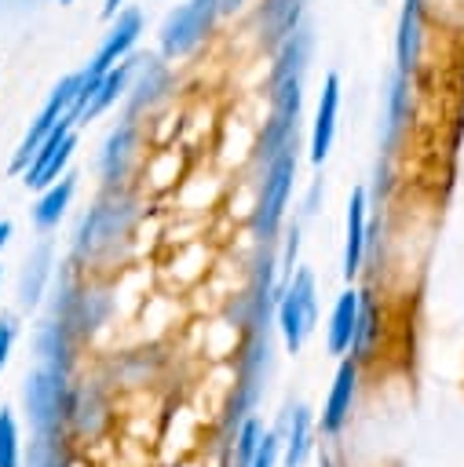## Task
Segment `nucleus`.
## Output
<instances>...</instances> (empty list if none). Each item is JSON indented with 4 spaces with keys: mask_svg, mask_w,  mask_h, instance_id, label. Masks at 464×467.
<instances>
[{
    "mask_svg": "<svg viewBox=\"0 0 464 467\" xmlns=\"http://www.w3.org/2000/svg\"><path fill=\"white\" fill-rule=\"evenodd\" d=\"M296 150H281L278 157L256 164L259 179H256V197H252V234L259 244H274L281 226H285V212H289V197H292V179H296Z\"/></svg>",
    "mask_w": 464,
    "mask_h": 467,
    "instance_id": "obj_1",
    "label": "nucleus"
},
{
    "mask_svg": "<svg viewBox=\"0 0 464 467\" xmlns=\"http://www.w3.org/2000/svg\"><path fill=\"white\" fill-rule=\"evenodd\" d=\"M135 219H139V201H135V193H128L124 186L106 190V197L88 208V215L80 219V226H77V234H73L77 255H80V259H91V255H102L106 248H113L117 241H128Z\"/></svg>",
    "mask_w": 464,
    "mask_h": 467,
    "instance_id": "obj_2",
    "label": "nucleus"
},
{
    "mask_svg": "<svg viewBox=\"0 0 464 467\" xmlns=\"http://www.w3.org/2000/svg\"><path fill=\"white\" fill-rule=\"evenodd\" d=\"M223 11L219 0H183L175 4L161 29H157V55L164 62H183L190 55H197L205 47V40L216 33Z\"/></svg>",
    "mask_w": 464,
    "mask_h": 467,
    "instance_id": "obj_3",
    "label": "nucleus"
},
{
    "mask_svg": "<svg viewBox=\"0 0 464 467\" xmlns=\"http://www.w3.org/2000/svg\"><path fill=\"white\" fill-rule=\"evenodd\" d=\"M274 321H278V336H281L289 354H300L303 343L314 336V325H318V285H314V274L307 266L292 270L281 281L278 299H274Z\"/></svg>",
    "mask_w": 464,
    "mask_h": 467,
    "instance_id": "obj_4",
    "label": "nucleus"
},
{
    "mask_svg": "<svg viewBox=\"0 0 464 467\" xmlns=\"http://www.w3.org/2000/svg\"><path fill=\"white\" fill-rule=\"evenodd\" d=\"M22 405L33 434H62L69 416V372L40 361L22 379Z\"/></svg>",
    "mask_w": 464,
    "mask_h": 467,
    "instance_id": "obj_5",
    "label": "nucleus"
},
{
    "mask_svg": "<svg viewBox=\"0 0 464 467\" xmlns=\"http://www.w3.org/2000/svg\"><path fill=\"white\" fill-rule=\"evenodd\" d=\"M73 150H77V117L66 113V117L47 131V139L37 146L33 161H29L26 171H22V182H26L29 190L51 186L58 175H66V164H69Z\"/></svg>",
    "mask_w": 464,
    "mask_h": 467,
    "instance_id": "obj_6",
    "label": "nucleus"
},
{
    "mask_svg": "<svg viewBox=\"0 0 464 467\" xmlns=\"http://www.w3.org/2000/svg\"><path fill=\"white\" fill-rule=\"evenodd\" d=\"M77 88H80V69L77 73H69V77H62L55 88H51V95H47V102L40 106V113L33 117V124H29V131L22 135V142H18V150H15V157H11V171L18 175V171H26V164L33 161V153H37V146L47 139V131L66 117V113H73V102H77Z\"/></svg>",
    "mask_w": 464,
    "mask_h": 467,
    "instance_id": "obj_7",
    "label": "nucleus"
},
{
    "mask_svg": "<svg viewBox=\"0 0 464 467\" xmlns=\"http://www.w3.org/2000/svg\"><path fill=\"white\" fill-rule=\"evenodd\" d=\"M139 161H142V128H139V120L124 117L121 124L110 128V135L102 142V153H99V175H102L106 190L128 186Z\"/></svg>",
    "mask_w": 464,
    "mask_h": 467,
    "instance_id": "obj_8",
    "label": "nucleus"
},
{
    "mask_svg": "<svg viewBox=\"0 0 464 467\" xmlns=\"http://www.w3.org/2000/svg\"><path fill=\"white\" fill-rule=\"evenodd\" d=\"M168 95H172V62H164L161 55H146V58H139V66L132 73V84L124 91V117L142 120Z\"/></svg>",
    "mask_w": 464,
    "mask_h": 467,
    "instance_id": "obj_9",
    "label": "nucleus"
},
{
    "mask_svg": "<svg viewBox=\"0 0 464 467\" xmlns=\"http://www.w3.org/2000/svg\"><path fill=\"white\" fill-rule=\"evenodd\" d=\"M139 36H142V11H139V7H121V11L113 15V26L106 29L99 51H95L91 62L80 69V77L95 84L110 66H117L121 58H128V55L135 51Z\"/></svg>",
    "mask_w": 464,
    "mask_h": 467,
    "instance_id": "obj_10",
    "label": "nucleus"
},
{
    "mask_svg": "<svg viewBox=\"0 0 464 467\" xmlns=\"http://www.w3.org/2000/svg\"><path fill=\"white\" fill-rule=\"evenodd\" d=\"M427 40V0H402L398 29H395V69L417 77Z\"/></svg>",
    "mask_w": 464,
    "mask_h": 467,
    "instance_id": "obj_11",
    "label": "nucleus"
},
{
    "mask_svg": "<svg viewBox=\"0 0 464 467\" xmlns=\"http://www.w3.org/2000/svg\"><path fill=\"white\" fill-rule=\"evenodd\" d=\"M358 376H362V361L354 358H343L336 365V376L329 383V394H325V405H322V434H340L351 420V409H354V398H358Z\"/></svg>",
    "mask_w": 464,
    "mask_h": 467,
    "instance_id": "obj_12",
    "label": "nucleus"
},
{
    "mask_svg": "<svg viewBox=\"0 0 464 467\" xmlns=\"http://www.w3.org/2000/svg\"><path fill=\"white\" fill-rule=\"evenodd\" d=\"M409 117H413V77L395 69L387 80V95H384V124H380L384 153H395V146L402 142L409 128Z\"/></svg>",
    "mask_w": 464,
    "mask_h": 467,
    "instance_id": "obj_13",
    "label": "nucleus"
},
{
    "mask_svg": "<svg viewBox=\"0 0 464 467\" xmlns=\"http://www.w3.org/2000/svg\"><path fill=\"white\" fill-rule=\"evenodd\" d=\"M336 117H340V77L336 73H325L322 95H318V106H314V120H311V164L314 168H322L325 157H329V150H332Z\"/></svg>",
    "mask_w": 464,
    "mask_h": 467,
    "instance_id": "obj_14",
    "label": "nucleus"
},
{
    "mask_svg": "<svg viewBox=\"0 0 464 467\" xmlns=\"http://www.w3.org/2000/svg\"><path fill=\"white\" fill-rule=\"evenodd\" d=\"M365 212H369V197H365V186H354L351 197H347V219H343V277H358L362 270V259H365V244H369V223H365Z\"/></svg>",
    "mask_w": 464,
    "mask_h": 467,
    "instance_id": "obj_15",
    "label": "nucleus"
},
{
    "mask_svg": "<svg viewBox=\"0 0 464 467\" xmlns=\"http://www.w3.org/2000/svg\"><path fill=\"white\" fill-rule=\"evenodd\" d=\"M139 58L142 55H128V58H121L117 66H110L95 84H91V99H88V106L80 109V117H77V124H88V120H95L99 113H106L117 99H124V91H128V84H132V73H135V66H139Z\"/></svg>",
    "mask_w": 464,
    "mask_h": 467,
    "instance_id": "obj_16",
    "label": "nucleus"
},
{
    "mask_svg": "<svg viewBox=\"0 0 464 467\" xmlns=\"http://www.w3.org/2000/svg\"><path fill=\"white\" fill-rule=\"evenodd\" d=\"M278 438H281V452H285V467H300L311 452V438H314V420H311V409L303 401H289L285 412H281V423L274 427Z\"/></svg>",
    "mask_w": 464,
    "mask_h": 467,
    "instance_id": "obj_17",
    "label": "nucleus"
},
{
    "mask_svg": "<svg viewBox=\"0 0 464 467\" xmlns=\"http://www.w3.org/2000/svg\"><path fill=\"white\" fill-rule=\"evenodd\" d=\"M51 270H55V248H51V241H40L26 255L22 274H18V306L22 310H37V303L44 299V288L51 281Z\"/></svg>",
    "mask_w": 464,
    "mask_h": 467,
    "instance_id": "obj_18",
    "label": "nucleus"
},
{
    "mask_svg": "<svg viewBox=\"0 0 464 467\" xmlns=\"http://www.w3.org/2000/svg\"><path fill=\"white\" fill-rule=\"evenodd\" d=\"M307 15V0H259L256 4V26L267 33V44L274 47L281 36H289Z\"/></svg>",
    "mask_w": 464,
    "mask_h": 467,
    "instance_id": "obj_19",
    "label": "nucleus"
},
{
    "mask_svg": "<svg viewBox=\"0 0 464 467\" xmlns=\"http://www.w3.org/2000/svg\"><path fill=\"white\" fill-rule=\"evenodd\" d=\"M354 317H358V288H343L332 303L329 314V328H325V347L329 354L343 358L351 350V336H354Z\"/></svg>",
    "mask_w": 464,
    "mask_h": 467,
    "instance_id": "obj_20",
    "label": "nucleus"
},
{
    "mask_svg": "<svg viewBox=\"0 0 464 467\" xmlns=\"http://www.w3.org/2000/svg\"><path fill=\"white\" fill-rule=\"evenodd\" d=\"M73 190H77V175H73V171L58 175L51 186L40 190V201L33 204V223H37V230H55V226H58V219L66 215V208H69V201H73Z\"/></svg>",
    "mask_w": 464,
    "mask_h": 467,
    "instance_id": "obj_21",
    "label": "nucleus"
},
{
    "mask_svg": "<svg viewBox=\"0 0 464 467\" xmlns=\"http://www.w3.org/2000/svg\"><path fill=\"white\" fill-rule=\"evenodd\" d=\"M380 336V325H376V303L369 299V292H358V317H354V336H351V358L354 361H365L373 343Z\"/></svg>",
    "mask_w": 464,
    "mask_h": 467,
    "instance_id": "obj_22",
    "label": "nucleus"
},
{
    "mask_svg": "<svg viewBox=\"0 0 464 467\" xmlns=\"http://www.w3.org/2000/svg\"><path fill=\"white\" fill-rule=\"evenodd\" d=\"M26 467H69L62 434H33L26 449Z\"/></svg>",
    "mask_w": 464,
    "mask_h": 467,
    "instance_id": "obj_23",
    "label": "nucleus"
},
{
    "mask_svg": "<svg viewBox=\"0 0 464 467\" xmlns=\"http://www.w3.org/2000/svg\"><path fill=\"white\" fill-rule=\"evenodd\" d=\"M259 438H263V423H259V416H245L241 423H237V431H234V452H230V467H248L252 463V456H256V449H259Z\"/></svg>",
    "mask_w": 464,
    "mask_h": 467,
    "instance_id": "obj_24",
    "label": "nucleus"
},
{
    "mask_svg": "<svg viewBox=\"0 0 464 467\" xmlns=\"http://www.w3.org/2000/svg\"><path fill=\"white\" fill-rule=\"evenodd\" d=\"M0 467H22V445H18V423L11 409H0Z\"/></svg>",
    "mask_w": 464,
    "mask_h": 467,
    "instance_id": "obj_25",
    "label": "nucleus"
},
{
    "mask_svg": "<svg viewBox=\"0 0 464 467\" xmlns=\"http://www.w3.org/2000/svg\"><path fill=\"white\" fill-rule=\"evenodd\" d=\"M278 456H281V438H278V431H263L259 449H256V456H252L248 467H274Z\"/></svg>",
    "mask_w": 464,
    "mask_h": 467,
    "instance_id": "obj_26",
    "label": "nucleus"
},
{
    "mask_svg": "<svg viewBox=\"0 0 464 467\" xmlns=\"http://www.w3.org/2000/svg\"><path fill=\"white\" fill-rule=\"evenodd\" d=\"M11 343H15V321H11V317H0V372H4V365H7Z\"/></svg>",
    "mask_w": 464,
    "mask_h": 467,
    "instance_id": "obj_27",
    "label": "nucleus"
},
{
    "mask_svg": "<svg viewBox=\"0 0 464 467\" xmlns=\"http://www.w3.org/2000/svg\"><path fill=\"white\" fill-rule=\"evenodd\" d=\"M121 7H124V0H106V4H102V18H113Z\"/></svg>",
    "mask_w": 464,
    "mask_h": 467,
    "instance_id": "obj_28",
    "label": "nucleus"
},
{
    "mask_svg": "<svg viewBox=\"0 0 464 467\" xmlns=\"http://www.w3.org/2000/svg\"><path fill=\"white\" fill-rule=\"evenodd\" d=\"M7 237H11V223H7V219H0V252H4Z\"/></svg>",
    "mask_w": 464,
    "mask_h": 467,
    "instance_id": "obj_29",
    "label": "nucleus"
},
{
    "mask_svg": "<svg viewBox=\"0 0 464 467\" xmlns=\"http://www.w3.org/2000/svg\"><path fill=\"white\" fill-rule=\"evenodd\" d=\"M58 4H73V0H58Z\"/></svg>",
    "mask_w": 464,
    "mask_h": 467,
    "instance_id": "obj_30",
    "label": "nucleus"
},
{
    "mask_svg": "<svg viewBox=\"0 0 464 467\" xmlns=\"http://www.w3.org/2000/svg\"><path fill=\"white\" fill-rule=\"evenodd\" d=\"M0 281H4V270H0Z\"/></svg>",
    "mask_w": 464,
    "mask_h": 467,
    "instance_id": "obj_31",
    "label": "nucleus"
}]
</instances>
